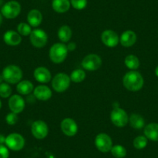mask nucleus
Returning <instances> with one entry per match:
<instances>
[{
    "label": "nucleus",
    "mask_w": 158,
    "mask_h": 158,
    "mask_svg": "<svg viewBox=\"0 0 158 158\" xmlns=\"http://www.w3.org/2000/svg\"><path fill=\"white\" fill-rule=\"evenodd\" d=\"M10 152L8 148L4 145H0V158H8Z\"/></svg>",
    "instance_id": "obj_33"
},
{
    "label": "nucleus",
    "mask_w": 158,
    "mask_h": 158,
    "mask_svg": "<svg viewBox=\"0 0 158 158\" xmlns=\"http://www.w3.org/2000/svg\"><path fill=\"white\" fill-rule=\"evenodd\" d=\"M1 107H2V102L0 101V109H1Z\"/></svg>",
    "instance_id": "obj_39"
},
{
    "label": "nucleus",
    "mask_w": 158,
    "mask_h": 158,
    "mask_svg": "<svg viewBox=\"0 0 158 158\" xmlns=\"http://www.w3.org/2000/svg\"><path fill=\"white\" fill-rule=\"evenodd\" d=\"M111 121L118 127H123L128 123L129 116L125 110L119 107H115L111 112Z\"/></svg>",
    "instance_id": "obj_5"
},
{
    "label": "nucleus",
    "mask_w": 158,
    "mask_h": 158,
    "mask_svg": "<svg viewBox=\"0 0 158 158\" xmlns=\"http://www.w3.org/2000/svg\"><path fill=\"white\" fill-rule=\"evenodd\" d=\"M16 90L21 95H29L33 91V85L30 81L23 80L18 83Z\"/></svg>",
    "instance_id": "obj_22"
},
{
    "label": "nucleus",
    "mask_w": 158,
    "mask_h": 158,
    "mask_svg": "<svg viewBox=\"0 0 158 158\" xmlns=\"http://www.w3.org/2000/svg\"><path fill=\"white\" fill-rule=\"evenodd\" d=\"M2 77L4 81L10 84H16L19 82L23 77L22 70L16 65H8L2 71Z\"/></svg>",
    "instance_id": "obj_2"
},
{
    "label": "nucleus",
    "mask_w": 158,
    "mask_h": 158,
    "mask_svg": "<svg viewBox=\"0 0 158 158\" xmlns=\"http://www.w3.org/2000/svg\"><path fill=\"white\" fill-rule=\"evenodd\" d=\"M48 127L45 122L42 120L35 121L31 127L33 136L38 139H44L48 134Z\"/></svg>",
    "instance_id": "obj_11"
},
{
    "label": "nucleus",
    "mask_w": 158,
    "mask_h": 158,
    "mask_svg": "<svg viewBox=\"0 0 158 158\" xmlns=\"http://www.w3.org/2000/svg\"><path fill=\"white\" fill-rule=\"evenodd\" d=\"M129 120H130V126L133 129H136V130H140V129L143 128L144 125H145L144 118L140 115H139V114H132L130 116V119Z\"/></svg>",
    "instance_id": "obj_23"
},
{
    "label": "nucleus",
    "mask_w": 158,
    "mask_h": 158,
    "mask_svg": "<svg viewBox=\"0 0 158 158\" xmlns=\"http://www.w3.org/2000/svg\"><path fill=\"white\" fill-rule=\"evenodd\" d=\"M144 135L148 139L158 142V123H152L144 128Z\"/></svg>",
    "instance_id": "obj_20"
},
{
    "label": "nucleus",
    "mask_w": 158,
    "mask_h": 158,
    "mask_svg": "<svg viewBox=\"0 0 158 158\" xmlns=\"http://www.w3.org/2000/svg\"><path fill=\"white\" fill-rule=\"evenodd\" d=\"M125 64L130 69L135 71L139 67V60L136 56L130 54L125 58Z\"/></svg>",
    "instance_id": "obj_25"
},
{
    "label": "nucleus",
    "mask_w": 158,
    "mask_h": 158,
    "mask_svg": "<svg viewBox=\"0 0 158 158\" xmlns=\"http://www.w3.org/2000/svg\"><path fill=\"white\" fill-rule=\"evenodd\" d=\"M43 20L42 13L38 10H32L27 15V21L29 25L31 27H36L40 25Z\"/></svg>",
    "instance_id": "obj_19"
},
{
    "label": "nucleus",
    "mask_w": 158,
    "mask_h": 158,
    "mask_svg": "<svg viewBox=\"0 0 158 158\" xmlns=\"http://www.w3.org/2000/svg\"><path fill=\"white\" fill-rule=\"evenodd\" d=\"M3 80L4 79H3V77H2V75H0V84H2Z\"/></svg>",
    "instance_id": "obj_37"
},
{
    "label": "nucleus",
    "mask_w": 158,
    "mask_h": 158,
    "mask_svg": "<svg viewBox=\"0 0 158 158\" xmlns=\"http://www.w3.org/2000/svg\"><path fill=\"white\" fill-rule=\"evenodd\" d=\"M71 5L75 10H81L87 6V0H70Z\"/></svg>",
    "instance_id": "obj_31"
},
{
    "label": "nucleus",
    "mask_w": 158,
    "mask_h": 158,
    "mask_svg": "<svg viewBox=\"0 0 158 158\" xmlns=\"http://www.w3.org/2000/svg\"><path fill=\"white\" fill-rule=\"evenodd\" d=\"M67 48H68V51H71L75 50L76 48L75 43H74V42H71V43H69L68 44V46H67Z\"/></svg>",
    "instance_id": "obj_34"
},
{
    "label": "nucleus",
    "mask_w": 158,
    "mask_h": 158,
    "mask_svg": "<svg viewBox=\"0 0 158 158\" xmlns=\"http://www.w3.org/2000/svg\"><path fill=\"white\" fill-rule=\"evenodd\" d=\"M71 78L64 73H58L52 80V87L57 92H64L69 88Z\"/></svg>",
    "instance_id": "obj_4"
},
{
    "label": "nucleus",
    "mask_w": 158,
    "mask_h": 158,
    "mask_svg": "<svg viewBox=\"0 0 158 158\" xmlns=\"http://www.w3.org/2000/svg\"><path fill=\"white\" fill-rule=\"evenodd\" d=\"M6 145L10 150L19 151L23 148L25 139L19 133H11L6 137Z\"/></svg>",
    "instance_id": "obj_7"
},
{
    "label": "nucleus",
    "mask_w": 158,
    "mask_h": 158,
    "mask_svg": "<svg viewBox=\"0 0 158 158\" xmlns=\"http://www.w3.org/2000/svg\"><path fill=\"white\" fill-rule=\"evenodd\" d=\"M136 41V34L132 30H127L122 33L119 39L121 45L125 48L132 47Z\"/></svg>",
    "instance_id": "obj_17"
},
{
    "label": "nucleus",
    "mask_w": 158,
    "mask_h": 158,
    "mask_svg": "<svg viewBox=\"0 0 158 158\" xmlns=\"http://www.w3.org/2000/svg\"><path fill=\"white\" fill-rule=\"evenodd\" d=\"M110 151L112 154L116 158H123L127 156V150L121 145L112 146Z\"/></svg>",
    "instance_id": "obj_27"
},
{
    "label": "nucleus",
    "mask_w": 158,
    "mask_h": 158,
    "mask_svg": "<svg viewBox=\"0 0 158 158\" xmlns=\"http://www.w3.org/2000/svg\"><path fill=\"white\" fill-rule=\"evenodd\" d=\"M155 74H156V75L158 77V66L156 67V69H155Z\"/></svg>",
    "instance_id": "obj_38"
},
{
    "label": "nucleus",
    "mask_w": 158,
    "mask_h": 158,
    "mask_svg": "<svg viewBox=\"0 0 158 158\" xmlns=\"http://www.w3.org/2000/svg\"><path fill=\"white\" fill-rule=\"evenodd\" d=\"M12 93V89L7 83L0 84V96L2 98H8Z\"/></svg>",
    "instance_id": "obj_30"
},
{
    "label": "nucleus",
    "mask_w": 158,
    "mask_h": 158,
    "mask_svg": "<svg viewBox=\"0 0 158 158\" xmlns=\"http://www.w3.org/2000/svg\"><path fill=\"white\" fill-rule=\"evenodd\" d=\"M9 107L10 110L14 113H20L25 108V102L20 95H14L10 98Z\"/></svg>",
    "instance_id": "obj_14"
},
{
    "label": "nucleus",
    "mask_w": 158,
    "mask_h": 158,
    "mask_svg": "<svg viewBox=\"0 0 158 158\" xmlns=\"http://www.w3.org/2000/svg\"><path fill=\"white\" fill-rule=\"evenodd\" d=\"M17 30L19 34H20L21 36H27L30 35L31 33L32 30L31 27L29 24L25 23H20L18 25L17 27Z\"/></svg>",
    "instance_id": "obj_29"
},
{
    "label": "nucleus",
    "mask_w": 158,
    "mask_h": 158,
    "mask_svg": "<svg viewBox=\"0 0 158 158\" xmlns=\"http://www.w3.org/2000/svg\"><path fill=\"white\" fill-rule=\"evenodd\" d=\"M21 12V6L16 1H10L2 6L1 9L2 15L6 19H14Z\"/></svg>",
    "instance_id": "obj_6"
},
{
    "label": "nucleus",
    "mask_w": 158,
    "mask_h": 158,
    "mask_svg": "<svg viewBox=\"0 0 158 158\" xmlns=\"http://www.w3.org/2000/svg\"><path fill=\"white\" fill-rule=\"evenodd\" d=\"M6 143V137L2 134H0V145H3Z\"/></svg>",
    "instance_id": "obj_35"
},
{
    "label": "nucleus",
    "mask_w": 158,
    "mask_h": 158,
    "mask_svg": "<svg viewBox=\"0 0 158 158\" xmlns=\"http://www.w3.org/2000/svg\"><path fill=\"white\" fill-rule=\"evenodd\" d=\"M101 38L102 43L109 48H115L119 42L118 34L111 30H106L103 31Z\"/></svg>",
    "instance_id": "obj_12"
},
{
    "label": "nucleus",
    "mask_w": 158,
    "mask_h": 158,
    "mask_svg": "<svg viewBox=\"0 0 158 158\" xmlns=\"http://www.w3.org/2000/svg\"><path fill=\"white\" fill-rule=\"evenodd\" d=\"M85 77V72L83 70L76 69L71 72L70 78H71V81H74L75 83H79L84 81Z\"/></svg>",
    "instance_id": "obj_26"
},
{
    "label": "nucleus",
    "mask_w": 158,
    "mask_h": 158,
    "mask_svg": "<svg viewBox=\"0 0 158 158\" xmlns=\"http://www.w3.org/2000/svg\"><path fill=\"white\" fill-rule=\"evenodd\" d=\"M123 85L131 92H137L143 86V77L138 71H131L127 72L123 79Z\"/></svg>",
    "instance_id": "obj_1"
},
{
    "label": "nucleus",
    "mask_w": 158,
    "mask_h": 158,
    "mask_svg": "<svg viewBox=\"0 0 158 158\" xmlns=\"http://www.w3.org/2000/svg\"><path fill=\"white\" fill-rule=\"evenodd\" d=\"M102 59L95 54L85 56L81 61V65L87 71H95L102 66Z\"/></svg>",
    "instance_id": "obj_10"
},
{
    "label": "nucleus",
    "mask_w": 158,
    "mask_h": 158,
    "mask_svg": "<svg viewBox=\"0 0 158 158\" xmlns=\"http://www.w3.org/2000/svg\"><path fill=\"white\" fill-rule=\"evenodd\" d=\"M57 36L60 39V41L64 43H67L71 40V36H72V31L71 29L68 26H62L58 30Z\"/></svg>",
    "instance_id": "obj_24"
},
{
    "label": "nucleus",
    "mask_w": 158,
    "mask_h": 158,
    "mask_svg": "<svg viewBox=\"0 0 158 158\" xmlns=\"http://www.w3.org/2000/svg\"><path fill=\"white\" fill-rule=\"evenodd\" d=\"M71 6L69 0H53L52 8L58 13H64L68 11Z\"/></svg>",
    "instance_id": "obj_21"
},
{
    "label": "nucleus",
    "mask_w": 158,
    "mask_h": 158,
    "mask_svg": "<svg viewBox=\"0 0 158 158\" xmlns=\"http://www.w3.org/2000/svg\"><path fill=\"white\" fill-rule=\"evenodd\" d=\"M4 42L10 46H16L19 45L22 41V37L19 33L13 30H9L6 32L3 36Z\"/></svg>",
    "instance_id": "obj_18"
},
{
    "label": "nucleus",
    "mask_w": 158,
    "mask_h": 158,
    "mask_svg": "<svg viewBox=\"0 0 158 158\" xmlns=\"http://www.w3.org/2000/svg\"><path fill=\"white\" fill-rule=\"evenodd\" d=\"M147 145V138L144 136H139L133 140V147L137 150L144 149Z\"/></svg>",
    "instance_id": "obj_28"
},
{
    "label": "nucleus",
    "mask_w": 158,
    "mask_h": 158,
    "mask_svg": "<svg viewBox=\"0 0 158 158\" xmlns=\"http://www.w3.org/2000/svg\"><path fill=\"white\" fill-rule=\"evenodd\" d=\"M30 39L31 44L35 48H42L48 43V37L47 33L43 30L36 29L32 30L30 35Z\"/></svg>",
    "instance_id": "obj_8"
},
{
    "label": "nucleus",
    "mask_w": 158,
    "mask_h": 158,
    "mask_svg": "<svg viewBox=\"0 0 158 158\" xmlns=\"http://www.w3.org/2000/svg\"><path fill=\"white\" fill-rule=\"evenodd\" d=\"M2 13H0V26L2 25Z\"/></svg>",
    "instance_id": "obj_36"
},
{
    "label": "nucleus",
    "mask_w": 158,
    "mask_h": 158,
    "mask_svg": "<svg viewBox=\"0 0 158 158\" xmlns=\"http://www.w3.org/2000/svg\"><path fill=\"white\" fill-rule=\"evenodd\" d=\"M6 121L9 125H15L18 121L17 114L14 112H10L6 117Z\"/></svg>",
    "instance_id": "obj_32"
},
{
    "label": "nucleus",
    "mask_w": 158,
    "mask_h": 158,
    "mask_svg": "<svg viewBox=\"0 0 158 158\" xmlns=\"http://www.w3.org/2000/svg\"><path fill=\"white\" fill-rule=\"evenodd\" d=\"M35 79L39 82L48 83L51 79V74L48 68L44 67H38L33 73Z\"/></svg>",
    "instance_id": "obj_15"
},
{
    "label": "nucleus",
    "mask_w": 158,
    "mask_h": 158,
    "mask_svg": "<svg viewBox=\"0 0 158 158\" xmlns=\"http://www.w3.org/2000/svg\"><path fill=\"white\" fill-rule=\"evenodd\" d=\"M96 148L102 153L110 151L112 147V141L110 136L106 133H99L96 136L95 139Z\"/></svg>",
    "instance_id": "obj_9"
},
{
    "label": "nucleus",
    "mask_w": 158,
    "mask_h": 158,
    "mask_svg": "<svg viewBox=\"0 0 158 158\" xmlns=\"http://www.w3.org/2000/svg\"><path fill=\"white\" fill-rule=\"evenodd\" d=\"M62 132L68 136H74L77 132V125L71 118H64L60 123Z\"/></svg>",
    "instance_id": "obj_13"
},
{
    "label": "nucleus",
    "mask_w": 158,
    "mask_h": 158,
    "mask_svg": "<svg viewBox=\"0 0 158 158\" xmlns=\"http://www.w3.org/2000/svg\"><path fill=\"white\" fill-rule=\"evenodd\" d=\"M33 95L37 99L41 101H47L52 96V92L46 85H39L33 90Z\"/></svg>",
    "instance_id": "obj_16"
},
{
    "label": "nucleus",
    "mask_w": 158,
    "mask_h": 158,
    "mask_svg": "<svg viewBox=\"0 0 158 158\" xmlns=\"http://www.w3.org/2000/svg\"><path fill=\"white\" fill-rule=\"evenodd\" d=\"M68 51V50L66 45L60 43L55 44L50 49V58L54 63H62L66 59Z\"/></svg>",
    "instance_id": "obj_3"
}]
</instances>
